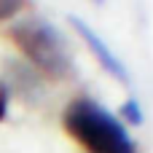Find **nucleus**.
Masks as SVG:
<instances>
[{
    "mask_svg": "<svg viewBox=\"0 0 153 153\" xmlns=\"http://www.w3.org/2000/svg\"><path fill=\"white\" fill-rule=\"evenodd\" d=\"M8 116V86L0 81V121Z\"/></svg>",
    "mask_w": 153,
    "mask_h": 153,
    "instance_id": "obj_6",
    "label": "nucleus"
},
{
    "mask_svg": "<svg viewBox=\"0 0 153 153\" xmlns=\"http://www.w3.org/2000/svg\"><path fill=\"white\" fill-rule=\"evenodd\" d=\"M70 24H73V30L81 35V40L86 43V48L94 54V59L100 62V67H102L108 75H113L118 83H129V70H126L124 62L110 51V46H108V43H105V40H102L86 22H81L78 16H70Z\"/></svg>",
    "mask_w": 153,
    "mask_h": 153,
    "instance_id": "obj_3",
    "label": "nucleus"
},
{
    "mask_svg": "<svg viewBox=\"0 0 153 153\" xmlns=\"http://www.w3.org/2000/svg\"><path fill=\"white\" fill-rule=\"evenodd\" d=\"M121 116H124L126 124H134V126H140V124L145 121V116H143V110H140V105H137L134 100H126V102H124Z\"/></svg>",
    "mask_w": 153,
    "mask_h": 153,
    "instance_id": "obj_4",
    "label": "nucleus"
},
{
    "mask_svg": "<svg viewBox=\"0 0 153 153\" xmlns=\"http://www.w3.org/2000/svg\"><path fill=\"white\" fill-rule=\"evenodd\" d=\"M27 8V0H0V22L13 19L16 13H22Z\"/></svg>",
    "mask_w": 153,
    "mask_h": 153,
    "instance_id": "obj_5",
    "label": "nucleus"
},
{
    "mask_svg": "<svg viewBox=\"0 0 153 153\" xmlns=\"http://www.w3.org/2000/svg\"><path fill=\"white\" fill-rule=\"evenodd\" d=\"M62 126L86 153H137L124 121L91 97L70 100L62 113Z\"/></svg>",
    "mask_w": 153,
    "mask_h": 153,
    "instance_id": "obj_1",
    "label": "nucleus"
},
{
    "mask_svg": "<svg viewBox=\"0 0 153 153\" xmlns=\"http://www.w3.org/2000/svg\"><path fill=\"white\" fill-rule=\"evenodd\" d=\"M97 3H102V0H97Z\"/></svg>",
    "mask_w": 153,
    "mask_h": 153,
    "instance_id": "obj_7",
    "label": "nucleus"
},
{
    "mask_svg": "<svg viewBox=\"0 0 153 153\" xmlns=\"http://www.w3.org/2000/svg\"><path fill=\"white\" fill-rule=\"evenodd\" d=\"M8 38L24 54V59L35 70H40L46 78L65 81L73 73L70 46L54 24H48L43 19H24L8 30Z\"/></svg>",
    "mask_w": 153,
    "mask_h": 153,
    "instance_id": "obj_2",
    "label": "nucleus"
}]
</instances>
